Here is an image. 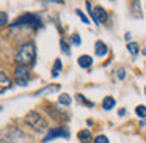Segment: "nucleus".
<instances>
[{
	"mask_svg": "<svg viewBox=\"0 0 146 143\" xmlns=\"http://www.w3.org/2000/svg\"><path fill=\"white\" fill-rule=\"evenodd\" d=\"M35 58H36V49H35V44L33 43H27V44L21 46V49L17 51L16 60L17 65H22V66H32L35 63Z\"/></svg>",
	"mask_w": 146,
	"mask_h": 143,
	"instance_id": "obj_1",
	"label": "nucleus"
},
{
	"mask_svg": "<svg viewBox=\"0 0 146 143\" xmlns=\"http://www.w3.org/2000/svg\"><path fill=\"white\" fill-rule=\"evenodd\" d=\"M25 123L29 124L30 127H33L35 130H38V132H42V130H46L49 127L47 121H46L38 112H30V113H27L25 115Z\"/></svg>",
	"mask_w": 146,
	"mask_h": 143,
	"instance_id": "obj_2",
	"label": "nucleus"
},
{
	"mask_svg": "<svg viewBox=\"0 0 146 143\" xmlns=\"http://www.w3.org/2000/svg\"><path fill=\"white\" fill-rule=\"evenodd\" d=\"M13 27H17V25H30L32 29H39L41 27V19H39L36 14H32V13H27V14H22L19 16L13 24Z\"/></svg>",
	"mask_w": 146,
	"mask_h": 143,
	"instance_id": "obj_3",
	"label": "nucleus"
},
{
	"mask_svg": "<svg viewBox=\"0 0 146 143\" xmlns=\"http://www.w3.org/2000/svg\"><path fill=\"white\" fill-rule=\"evenodd\" d=\"M30 79V69L29 66H22V65H17L16 69H14V82L19 86H25L29 83Z\"/></svg>",
	"mask_w": 146,
	"mask_h": 143,
	"instance_id": "obj_4",
	"label": "nucleus"
},
{
	"mask_svg": "<svg viewBox=\"0 0 146 143\" xmlns=\"http://www.w3.org/2000/svg\"><path fill=\"white\" fill-rule=\"evenodd\" d=\"M58 137H64V138L69 137V132H68L66 127H54V129H50L47 134V137L44 138V142H50V140H55V138H58Z\"/></svg>",
	"mask_w": 146,
	"mask_h": 143,
	"instance_id": "obj_5",
	"label": "nucleus"
},
{
	"mask_svg": "<svg viewBox=\"0 0 146 143\" xmlns=\"http://www.w3.org/2000/svg\"><path fill=\"white\" fill-rule=\"evenodd\" d=\"M91 19L94 21V24H104V22H107V19H108V14H107V11L104 10L102 7H96L94 10H93V16H91Z\"/></svg>",
	"mask_w": 146,
	"mask_h": 143,
	"instance_id": "obj_6",
	"label": "nucleus"
},
{
	"mask_svg": "<svg viewBox=\"0 0 146 143\" xmlns=\"http://www.w3.org/2000/svg\"><path fill=\"white\" fill-rule=\"evenodd\" d=\"M10 88H11V79L5 72L0 71V93L7 91V90H10Z\"/></svg>",
	"mask_w": 146,
	"mask_h": 143,
	"instance_id": "obj_7",
	"label": "nucleus"
},
{
	"mask_svg": "<svg viewBox=\"0 0 146 143\" xmlns=\"http://www.w3.org/2000/svg\"><path fill=\"white\" fill-rule=\"evenodd\" d=\"M94 52H96L98 57H105V55L108 54V49H107V46H105V43L104 41H96Z\"/></svg>",
	"mask_w": 146,
	"mask_h": 143,
	"instance_id": "obj_8",
	"label": "nucleus"
},
{
	"mask_svg": "<svg viewBox=\"0 0 146 143\" xmlns=\"http://www.w3.org/2000/svg\"><path fill=\"white\" fill-rule=\"evenodd\" d=\"M77 61H79V66L80 68H90L93 65V58L90 57V55H80Z\"/></svg>",
	"mask_w": 146,
	"mask_h": 143,
	"instance_id": "obj_9",
	"label": "nucleus"
},
{
	"mask_svg": "<svg viewBox=\"0 0 146 143\" xmlns=\"http://www.w3.org/2000/svg\"><path fill=\"white\" fill-rule=\"evenodd\" d=\"M77 137H79V140L82 143H90L91 142V132H90L88 129H82L79 134H77Z\"/></svg>",
	"mask_w": 146,
	"mask_h": 143,
	"instance_id": "obj_10",
	"label": "nucleus"
},
{
	"mask_svg": "<svg viewBox=\"0 0 146 143\" xmlns=\"http://www.w3.org/2000/svg\"><path fill=\"white\" fill-rule=\"evenodd\" d=\"M102 107H104V110H111V108L115 107V99L111 98V96L104 98V101H102Z\"/></svg>",
	"mask_w": 146,
	"mask_h": 143,
	"instance_id": "obj_11",
	"label": "nucleus"
},
{
	"mask_svg": "<svg viewBox=\"0 0 146 143\" xmlns=\"http://www.w3.org/2000/svg\"><path fill=\"white\" fill-rule=\"evenodd\" d=\"M58 102H60L61 105H71V96L66 94V93H63V94H60V98H58Z\"/></svg>",
	"mask_w": 146,
	"mask_h": 143,
	"instance_id": "obj_12",
	"label": "nucleus"
},
{
	"mask_svg": "<svg viewBox=\"0 0 146 143\" xmlns=\"http://www.w3.org/2000/svg\"><path fill=\"white\" fill-rule=\"evenodd\" d=\"M127 51H129L132 55H138V52H140V46L137 44V43H129V44H127Z\"/></svg>",
	"mask_w": 146,
	"mask_h": 143,
	"instance_id": "obj_13",
	"label": "nucleus"
},
{
	"mask_svg": "<svg viewBox=\"0 0 146 143\" xmlns=\"http://www.w3.org/2000/svg\"><path fill=\"white\" fill-rule=\"evenodd\" d=\"M60 90V85H49L47 88H44V90H41V91H38V94H46V93H54V91H58Z\"/></svg>",
	"mask_w": 146,
	"mask_h": 143,
	"instance_id": "obj_14",
	"label": "nucleus"
},
{
	"mask_svg": "<svg viewBox=\"0 0 146 143\" xmlns=\"http://www.w3.org/2000/svg\"><path fill=\"white\" fill-rule=\"evenodd\" d=\"M135 113L138 115L140 118H146V107L145 105H138V107L135 108Z\"/></svg>",
	"mask_w": 146,
	"mask_h": 143,
	"instance_id": "obj_15",
	"label": "nucleus"
},
{
	"mask_svg": "<svg viewBox=\"0 0 146 143\" xmlns=\"http://www.w3.org/2000/svg\"><path fill=\"white\" fill-rule=\"evenodd\" d=\"M8 24V14L5 11H0V27H3Z\"/></svg>",
	"mask_w": 146,
	"mask_h": 143,
	"instance_id": "obj_16",
	"label": "nucleus"
},
{
	"mask_svg": "<svg viewBox=\"0 0 146 143\" xmlns=\"http://www.w3.org/2000/svg\"><path fill=\"white\" fill-rule=\"evenodd\" d=\"M60 69H61V60H55V68H54V71H52V76L57 77L58 72H60Z\"/></svg>",
	"mask_w": 146,
	"mask_h": 143,
	"instance_id": "obj_17",
	"label": "nucleus"
},
{
	"mask_svg": "<svg viewBox=\"0 0 146 143\" xmlns=\"http://www.w3.org/2000/svg\"><path fill=\"white\" fill-rule=\"evenodd\" d=\"M77 99H79V101H80V102H82V104H85V105H88V107H93V105H94V104H93V102H90V101H86V99H85V98H83V96H82V94H77Z\"/></svg>",
	"mask_w": 146,
	"mask_h": 143,
	"instance_id": "obj_18",
	"label": "nucleus"
},
{
	"mask_svg": "<svg viewBox=\"0 0 146 143\" xmlns=\"http://www.w3.org/2000/svg\"><path fill=\"white\" fill-rule=\"evenodd\" d=\"M61 51H64V54L69 55L71 51H69V46H68V43L64 41V39H61Z\"/></svg>",
	"mask_w": 146,
	"mask_h": 143,
	"instance_id": "obj_19",
	"label": "nucleus"
},
{
	"mask_svg": "<svg viewBox=\"0 0 146 143\" xmlns=\"http://www.w3.org/2000/svg\"><path fill=\"white\" fill-rule=\"evenodd\" d=\"M94 143H108V138L105 135H98L94 138Z\"/></svg>",
	"mask_w": 146,
	"mask_h": 143,
	"instance_id": "obj_20",
	"label": "nucleus"
},
{
	"mask_svg": "<svg viewBox=\"0 0 146 143\" xmlns=\"http://www.w3.org/2000/svg\"><path fill=\"white\" fill-rule=\"evenodd\" d=\"M76 14H77V16H79L80 19H82L83 22H85V24H90L88 17H86V16H85V14H83V13H82V11H80V10H76Z\"/></svg>",
	"mask_w": 146,
	"mask_h": 143,
	"instance_id": "obj_21",
	"label": "nucleus"
},
{
	"mask_svg": "<svg viewBox=\"0 0 146 143\" xmlns=\"http://www.w3.org/2000/svg\"><path fill=\"white\" fill-rule=\"evenodd\" d=\"M71 39H72V43H74L76 46H80V43H82V39H80V36L77 35V33H74L72 38H71Z\"/></svg>",
	"mask_w": 146,
	"mask_h": 143,
	"instance_id": "obj_22",
	"label": "nucleus"
},
{
	"mask_svg": "<svg viewBox=\"0 0 146 143\" xmlns=\"http://www.w3.org/2000/svg\"><path fill=\"white\" fill-rule=\"evenodd\" d=\"M118 77H119V79H124V77H126V71H124L123 68L118 69Z\"/></svg>",
	"mask_w": 146,
	"mask_h": 143,
	"instance_id": "obj_23",
	"label": "nucleus"
},
{
	"mask_svg": "<svg viewBox=\"0 0 146 143\" xmlns=\"http://www.w3.org/2000/svg\"><path fill=\"white\" fill-rule=\"evenodd\" d=\"M46 2H50V3H63L64 0H46Z\"/></svg>",
	"mask_w": 146,
	"mask_h": 143,
	"instance_id": "obj_24",
	"label": "nucleus"
},
{
	"mask_svg": "<svg viewBox=\"0 0 146 143\" xmlns=\"http://www.w3.org/2000/svg\"><path fill=\"white\" fill-rule=\"evenodd\" d=\"M124 113H126V110H124V108H121V110H119V116H124Z\"/></svg>",
	"mask_w": 146,
	"mask_h": 143,
	"instance_id": "obj_25",
	"label": "nucleus"
},
{
	"mask_svg": "<svg viewBox=\"0 0 146 143\" xmlns=\"http://www.w3.org/2000/svg\"><path fill=\"white\" fill-rule=\"evenodd\" d=\"M145 93H146V86H145Z\"/></svg>",
	"mask_w": 146,
	"mask_h": 143,
	"instance_id": "obj_26",
	"label": "nucleus"
}]
</instances>
